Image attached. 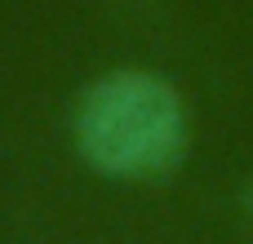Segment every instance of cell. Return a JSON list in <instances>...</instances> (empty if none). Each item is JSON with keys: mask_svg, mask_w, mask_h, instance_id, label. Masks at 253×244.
<instances>
[{"mask_svg": "<svg viewBox=\"0 0 253 244\" xmlns=\"http://www.w3.org/2000/svg\"><path fill=\"white\" fill-rule=\"evenodd\" d=\"M71 138L93 173L116 182H142L182 160L187 102L156 71H107L80 93Z\"/></svg>", "mask_w": 253, "mask_h": 244, "instance_id": "1", "label": "cell"}, {"mask_svg": "<svg viewBox=\"0 0 253 244\" xmlns=\"http://www.w3.org/2000/svg\"><path fill=\"white\" fill-rule=\"evenodd\" d=\"M245 209L253 213V182H245Z\"/></svg>", "mask_w": 253, "mask_h": 244, "instance_id": "2", "label": "cell"}]
</instances>
